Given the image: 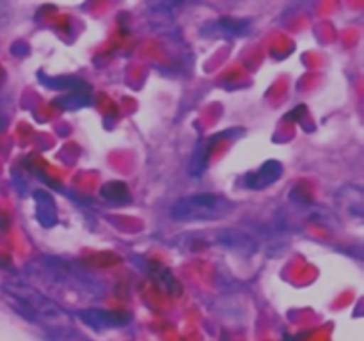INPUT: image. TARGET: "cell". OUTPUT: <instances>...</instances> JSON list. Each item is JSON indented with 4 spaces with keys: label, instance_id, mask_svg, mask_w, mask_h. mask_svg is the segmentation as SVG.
I'll list each match as a JSON object with an SVG mask.
<instances>
[{
    "label": "cell",
    "instance_id": "6da1fadb",
    "mask_svg": "<svg viewBox=\"0 0 364 341\" xmlns=\"http://www.w3.org/2000/svg\"><path fill=\"white\" fill-rule=\"evenodd\" d=\"M235 205L224 195L196 194L178 199L171 208V217L180 222H201V220H219L228 217Z\"/></svg>",
    "mask_w": 364,
    "mask_h": 341
},
{
    "label": "cell",
    "instance_id": "52a82bcc",
    "mask_svg": "<svg viewBox=\"0 0 364 341\" xmlns=\"http://www.w3.org/2000/svg\"><path fill=\"white\" fill-rule=\"evenodd\" d=\"M287 341H297V340H294V337H290V336H287Z\"/></svg>",
    "mask_w": 364,
    "mask_h": 341
},
{
    "label": "cell",
    "instance_id": "3957f363",
    "mask_svg": "<svg viewBox=\"0 0 364 341\" xmlns=\"http://www.w3.org/2000/svg\"><path fill=\"white\" fill-rule=\"evenodd\" d=\"M251 21L249 20H237V18H220L217 21H210L208 25L201 28V34L210 39L219 38H235L242 36L249 31Z\"/></svg>",
    "mask_w": 364,
    "mask_h": 341
},
{
    "label": "cell",
    "instance_id": "7a4b0ae2",
    "mask_svg": "<svg viewBox=\"0 0 364 341\" xmlns=\"http://www.w3.org/2000/svg\"><path fill=\"white\" fill-rule=\"evenodd\" d=\"M7 293L13 298L20 308L21 315L27 318L34 320V322H59L63 318L59 309L52 304V301L43 298L41 295L36 293L31 288H21V286H6Z\"/></svg>",
    "mask_w": 364,
    "mask_h": 341
},
{
    "label": "cell",
    "instance_id": "8992f818",
    "mask_svg": "<svg viewBox=\"0 0 364 341\" xmlns=\"http://www.w3.org/2000/svg\"><path fill=\"white\" fill-rule=\"evenodd\" d=\"M102 195L107 199V201H114V199H128V190L124 187V183H107L105 187L102 188Z\"/></svg>",
    "mask_w": 364,
    "mask_h": 341
},
{
    "label": "cell",
    "instance_id": "277c9868",
    "mask_svg": "<svg viewBox=\"0 0 364 341\" xmlns=\"http://www.w3.org/2000/svg\"><path fill=\"white\" fill-rule=\"evenodd\" d=\"M80 318L84 320L87 325H91L92 329H116V327L123 325V323L127 322L123 316L116 315V313L98 311V309L80 311Z\"/></svg>",
    "mask_w": 364,
    "mask_h": 341
},
{
    "label": "cell",
    "instance_id": "5b68a950",
    "mask_svg": "<svg viewBox=\"0 0 364 341\" xmlns=\"http://www.w3.org/2000/svg\"><path fill=\"white\" fill-rule=\"evenodd\" d=\"M281 176V163L277 162H267L258 173L249 174V187H269L270 183L277 180Z\"/></svg>",
    "mask_w": 364,
    "mask_h": 341
}]
</instances>
